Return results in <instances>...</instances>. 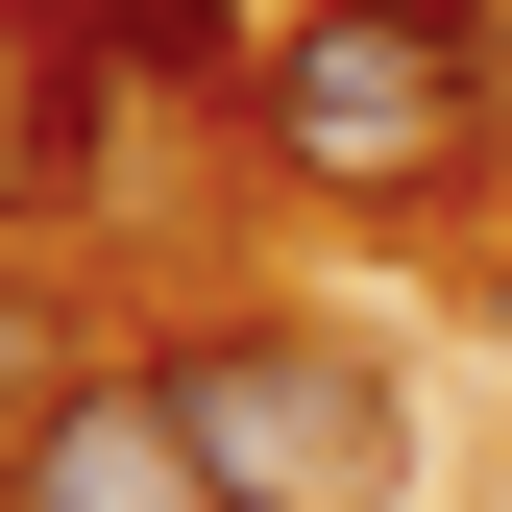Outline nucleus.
<instances>
[{"label": "nucleus", "mask_w": 512, "mask_h": 512, "mask_svg": "<svg viewBox=\"0 0 512 512\" xmlns=\"http://www.w3.org/2000/svg\"><path fill=\"white\" fill-rule=\"evenodd\" d=\"M269 171L293 196H439V171H488V0H317L269 49Z\"/></svg>", "instance_id": "nucleus-1"}, {"label": "nucleus", "mask_w": 512, "mask_h": 512, "mask_svg": "<svg viewBox=\"0 0 512 512\" xmlns=\"http://www.w3.org/2000/svg\"><path fill=\"white\" fill-rule=\"evenodd\" d=\"M147 391H171L220 512H391V391L317 317H196V342H147Z\"/></svg>", "instance_id": "nucleus-2"}, {"label": "nucleus", "mask_w": 512, "mask_h": 512, "mask_svg": "<svg viewBox=\"0 0 512 512\" xmlns=\"http://www.w3.org/2000/svg\"><path fill=\"white\" fill-rule=\"evenodd\" d=\"M0 512H220V488H196V439H171L147 366H98V391H49V415H25Z\"/></svg>", "instance_id": "nucleus-3"}, {"label": "nucleus", "mask_w": 512, "mask_h": 512, "mask_svg": "<svg viewBox=\"0 0 512 512\" xmlns=\"http://www.w3.org/2000/svg\"><path fill=\"white\" fill-rule=\"evenodd\" d=\"M25 25H49V49H147V74H220L244 0H25Z\"/></svg>", "instance_id": "nucleus-4"}, {"label": "nucleus", "mask_w": 512, "mask_h": 512, "mask_svg": "<svg viewBox=\"0 0 512 512\" xmlns=\"http://www.w3.org/2000/svg\"><path fill=\"white\" fill-rule=\"evenodd\" d=\"M0 49H25V25H0ZM74 122H98L74 74H25V98H0V196H74Z\"/></svg>", "instance_id": "nucleus-5"}]
</instances>
